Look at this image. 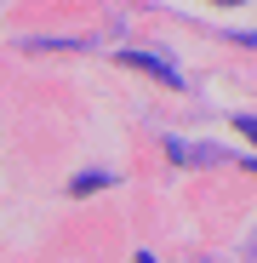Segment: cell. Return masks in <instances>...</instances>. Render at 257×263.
<instances>
[{"label": "cell", "mask_w": 257, "mask_h": 263, "mask_svg": "<svg viewBox=\"0 0 257 263\" xmlns=\"http://www.w3.org/2000/svg\"><path fill=\"white\" fill-rule=\"evenodd\" d=\"M126 63H132V69H143V74H154L160 86H183V74L177 69H171V63H160V58H149V52H120Z\"/></svg>", "instance_id": "1"}, {"label": "cell", "mask_w": 257, "mask_h": 263, "mask_svg": "<svg viewBox=\"0 0 257 263\" xmlns=\"http://www.w3.org/2000/svg\"><path fill=\"white\" fill-rule=\"evenodd\" d=\"M234 132H240L246 143H257V120H251V115H234Z\"/></svg>", "instance_id": "2"}]
</instances>
